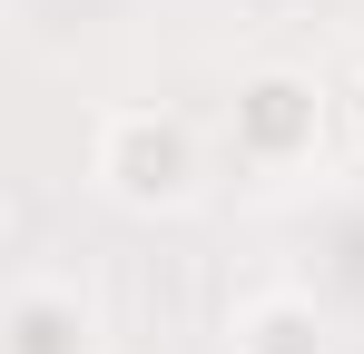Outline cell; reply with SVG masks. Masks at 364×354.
Instances as JSON below:
<instances>
[{
    "mask_svg": "<svg viewBox=\"0 0 364 354\" xmlns=\"http://www.w3.org/2000/svg\"><path fill=\"white\" fill-rule=\"evenodd\" d=\"M89 177L119 207H138V217H168V207L197 197V128L168 118V109H119L89 138Z\"/></svg>",
    "mask_w": 364,
    "mask_h": 354,
    "instance_id": "obj_1",
    "label": "cell"
},
{
    "mask_svg": "<svg viewBox=\"0 0 364 354\" xmlns=\"http://www.w3.org/2000/svg\"><path fill=\"white\" fill-rule=\"evenodd\" d=\"M315 148H325V89L305 69H246L237 79V158L305 168Z\"/></svg>",
    "mask_w": 364,
    "mask_h": 354,
    "instance_id": "obj_2",
    "label": "cell"
},
{
    "mask_svg": "<svg viewBox=\"0 0 364 354\" xmlns=\"http://www.w3.org/2000/svg\"><path fill=\"white\" fill-rule=\"evenodd\" d=\"M89 345H99V325L69 286H20L0 315V354H89Z\"/></svg>",
    "mask_w": 364,
    "mask_h": 354,
    "instance_id": "obj_3",
    "label": "cell"
},
{
    "mask_svg": "<svg viewBox=\"0 0 364 354\" xmlns=\"http://www.w3.org/2000/svg\"><path fill=\"white\" fill-rule=\"evenodd\" d=\"M237 354H335V325L315 295H246L237 305Z\"/></svg>",
    "mask_w": 364,
    "mask_h": 354,
    "instance_id": "obj_4",
    "label": "cell"
},
{
    "mask_svg": "<svg viewBox=\"0 0 364 354\" xmlns=\"http://www.w3.org/2000/svg\"><path fill=\"white\" fill-rule=\"evenodd\" d=\"M345 128H355V148H364V79L345 89Z\"/></svg>",
    "mask_w": 364,
    "mask_h": 354,
    "instance_id": "obj_5",
    "label": "cell"
}]
</instances>
